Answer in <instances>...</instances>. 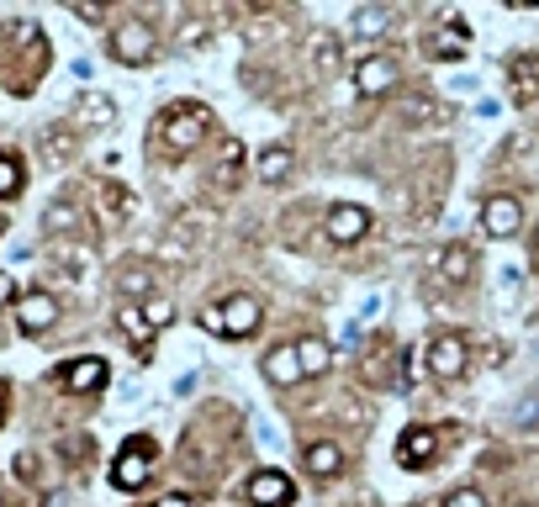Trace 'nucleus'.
<instances>
[{
    "instance_id": "11",
    "label": "nucleus",
    "mask_w": 539,
    "mask_h": 507,
    "mask_svg": "<svg viewBox=\"0 0 539 507\" xmlns=\"http://www.w3.org/2000/svg\"><path fill=\"white\" fill-rule=\"evenodd\" d=\"M302 465H307V471L318 476V481H333V476L344 471V449H339V444H328V439H307Z\"/></svg>"
},
{
    "instance_id": "5",
    "label": "nucleus",
    "mask_w": 539,
    "mask_h": 507,
    "mask_svg": "<svg viewBox=\"0 0 539 507\" xmlns=\"http://www.w3.org/2000/svg\"><path fill=\"white\" fill-rule=\"evenodd\" d=\"M111 59L117 64H148L154 59V32H148L143 22H122L117 32H111Z\"/></svg>"
},
{
    "instance_id": "14",
    "label": "nucleus",
    "mask_w": 539,
    "mask_h": 507,
    "mask_svg": "<svg viewBox=\"0 0 539 507\" xmlns=\"http://www.w3.org/2000/svg\"><path fill=\"white\" fill-rule=\"evenodd\" d=\"M471 270H476V254L466 249V243H450V249L439 254V280L444 286H466Z\"/></svg>"
},
{
    "instance_id": "25",
    "label": "nucleus",
    "mask_w": 539,
    "mask_h": 507,
    "mask_svg": "<svg viewBox=\"0 0 539 507\" xmlns=\"http://www.w3.org/2000/svg\"><path fill=\"white\" fill-rule=\"evenodd\" d=\"M43 154H48V159H74V133L48 127V133H43Z\"/></svg>"
},
{
    "instance_id": "7",
    "label": "nucleus",
    "mask_w": 539,
    "mask_h": 507,
    "mask_svg": "<svg viewBox=\"0 0 539 507\" xmlns=\"http://www.w3.org/2000/svg\"><path fill=\"white\" fill-rule=\"evenodd\" d=\"M16 323H22V333H48L59 323V296H48V291L22 296V302H16Z\"/></svg>"
},
{
    "instance_id": "6",
    "label": "nucleus",
    "mask_w": 539,
    "mask_h": 507,
    "mask_svg": "<svg viewBox=\"0 0 539 507\" xmlns=\"http://www.w3.org/2000/svg\"><path fill=\"white\" fill-rule=\"evenodd\" d=\"M429 375H434V381H455V375H466V344H460L455 333H439L429 344Z\"/></svg>"
},
{
    "instance_id": "34",
    "label": "nucleus",
    "mask_w": 539,
    "mask_h": 507,
    "mask_svg": "<svg viewBox=\"0 0 539 507\" xmlns=\"http://www.w3.org/2000/svg\"><path fill=\"white\" fill-rule=\"evenodd\" d=\"M6 407H11V381H0V423H6Z\"/></svg>"
},
{
    "instance_id": "4",
    "label": "nucleus",
    "mask_w": 539,
    "mask_h": 507,
    "mask_svg": "<svg viewBox=\"0 0 539 507\" xmlns=\"http://www.w3.org/2000/svg\"><path fill=\"white\" fill-rule=\"evenodd\" d=\"M397 80H402V64L386 59V53H370V59L355 64V90L365 101H381L386 90H397Z\"/></svg>"
},
{
    "instance_id": "10",
    "label": "nucleus",
    "mask_w": 539,
    "mask_h": 507,
    "mask_svg": "<svg viewBox=\"0 0 539 507\" xmlns=\"http://www.w3.org/2000/svg\"><path fill=\"white\" fill-rule=\"evenodd\" d=\"M148 460H154V449H148V444H127L122 460H117V471H111V481L133 492V486H143L148 476H154V465H148Z\"/></svg>"
},
{
    "instance_id": "27",
    "label": "nucleus",
    "mask_w": 539,
    "mask_h": 507,
    "mask_svg": "<svg viewBox=\"0 0 539 507\" xmlns=\"http://www.w3.org/2000/svg\"><path fill=\"white\" fill-rule=\"evenodd\" d=\"M238 159H244V154L228 143V154H222V164H217V191H233V185H238Z\"/></svg>"
},
{
    "instance_id": "33",
    "label": "nucleus",
    "mask_w": 539,
    "mask_h": 507,
    "mask_svg": "<svg viewBox=\"0 0 539 507\" xmlns=\"http://www.w3.org/2000/svg\"><path fill=\"white\" fill-rule=\"evenodd\" d=\"M11 296H16V280H11L6 270H0V307H6V302H11Z\"/></svg>"
},
{
    "instance_id": "23",
    "label": "nucleus",
    "mask_w": 539,
    "mask_h": 507,
    "mask_svg": "<svg viewBox=\"0 0 539 507\" xmlns=\"http://www.w3.org/2000/svg\"><path fill=\"white\" fill-rule=\"evenodd\" d=\"M43 228H48V233H74V228H80V217H74L69 201H53L48 212H43Z\"/></svg>"
},
{
    "instance_id": "31",
    "label": "nucleus",
    "mask_w": 539,
    "mask_h": 507,
    "mask_svg": "<svg viewBox=\"0 0 539 507\" xmlns=\"http://www.w3.org/2000/svg\"><path fill=\"white\" fill-rule=\"evenodd\" d=\"M180 243H191V233H185V228H170V238H164V259H180Z\"/></svg>"
},
{
    "instance_id": "24",
    "label": "nucleus",
    "mask_w": 539,
    "mask_h": 507,
    "mask_svg": "<svg viewBox=\"0 0 539 507\" xmlns=\"http://www.w3.org/2000/svg\"><path fill=\"white\" fill-rule=\"evenodd\" d=\"M386 27H392V11H381V6H365V11H355V37L386 32Z\"/></svg>"
},
{
    "instance_id": "8",
    "label": "nucleus",
    "mask_w": 539,
    "mask_h": 507,
    "mask_svg": "<svg viewBox=\"0 0 539 507\" xmlns=\"http://www.w3.org/2000/svg\"><path fill=\"white\" fill-rule=\"evenodd\" d=\"M365 233H370V212H365V206L344 201V206H333V212H328V238L333 243H360Z\"/></svg>"
},
{
    "instance_id": "20",
    "label": "nucleus",
    "mask_w": 539,
    "mask_h": 507,
    "mask_svg": "<svg viewBox=\"0 0 539 507\" xmlns=\"http://www.w3.org/2000/svg\"><path fill=\"white\" fill-rule=\"evenodd\" d=\"M117 328H122L127 338H133L138 349H148V333H154V328H148V317H143V307H138V302H127V307L117 312Z\"/></svg>"
},
{
    "instance_id": "15",
    "label": "nucleus",
    "mask_w": 539,
    "mask_h": 507,
    "mask_svg": "<svg viewBox=\"0 0 539 507\" xmlns=\"http://www.w3.org/2000/svg\"><path fill=\"white\" fill-rule=\"evenodd\" d=\"M259 370H265L275 386H296V381H302V360H296V344L270 349V354H265V365H259Z\"/></svg>"
},
{
    "instance_id": "21",
    "label": "nucleus",
    "mask_w": 539,
    "mask_h": 507,
    "mask_svg": "<svg viewBox=\"0 0 539 507\" xmlns=\"http://www.w3.org/2000/svg\"><path fill=\"white\" fill-rule=\"evenodd\" d=\"M286 175H291V148H265V154H259V180L281 185Z\"/></svg>"
},
{
    "instance_id": "22",
    "label": "nucleus",
    "mask_w": 539,
    "mask_h": 507,
    "mask_svg": "<svg viewBox=\"0 0 539 507\" xmlns=\"http://www.w3.org/2000/svg\"><path fill=\"white\" fill-rule=\"evenodd\" d=\"M22 185H27V169H22V159H16V154H0V201H6V196H16Z\"/></svg>"
},
{
    "instance_id": "28",
    "label": "nucleus",
    "mask_w": 539,
    "mask_h": 507,
    "mask_svg": "<svg viewBox=\"0 0 539 507\" xmlns=\"http://www.w3.org/2000/svg\"><path fill=\"white\" fill-rule=\"evenodd\" d=\"M513 80H518V96H534V90H539V59L518 64V69H513Z\"/></svg>"
},
{
    "instance_id": "30",
    "label": "nucleus",
    "mask_w": 539,
    "mask_h": 507,
    "mask_svg": "<svg viewBox=\"0 0 539 507\" xmlns=\"http://www.w3.org/2000/svg\"><path fill=\"white\" fill-rule=\"evenodd\" d=\"M312 53H318V69H339V43H333V37H318Z\"/></svg>"
},
{
    "instance_id": "35",
    "label": "nucleus",
    "mask_w": 539,
    "mask_h": 507,
    "mask_svg": "<svg viewBox=\"0 0 539 507\" xmlns=\"http://www.w3.org/2000/svg\"><path fill=\"white\" fill-rule=\"evenodd\" d=\"M164 507H185V502H164Z\"/></svg>"
},
{
    "instance_id": "32",
    "label": "nucleus",
    "mask_w": 539,
    "mask_h": 507,
    "mask_svg": "<svg viewBox=\"0 0 539 507\" xmlns=\"http://www.w3.org/2000/svg\"><path fill=\"white\" fill-rule=\"evenodd\" d=\"M444 507H487V497H481V492H455Z\"/></svg>"
},
{
    "instance_id": "13",
    "label": "nucleus",
    "mask_w": 539,
    "mask_h": 507,
    "mask_svg": "<svg viewBox=\"0 0 539 507\" xmlns=\"http://www.w3.org/2000/svg\"><path fill=\"white\" fill-rule=\"evenodd\" d=\"M59 381H64V391L85 397V391H101V386H106V365H101V360H74V365L59 370Z\"/></svg>"
},
{
    "instance_id": "36",
    "label": "nucleus",
    "mask_w": 539,
    "mask_h": 507,
    "mask_svg": "<svg viewBox=\"0 0 539 507\" xmlns=\"http://www.w3.org/2000/svg\"><path fill=\"white\" fill-rule=\"evenodd\" d=\"M534 249H539V233H534Z\"/></svg>"
},
{
    "instance_id": "18",
    "label": "nucleus",
    "mask_w": 539,
    "mask_h": 507,
    "mask_svg": "<svg viewBox=\"0 0 539 507\" xmlns=\"http://www.w3.org/2000/svg\"><path fill=\"white\" fill-rule=\"evenodd\" d=\"M296 360H302V375H323L333 365V349L323 338H302V344H296Z\"/></svg>"
},
{
    "instance_id": "1",
    "label": "nucleus",
    "mask_w": 539,
    "mask_h": 507,
    "mask_svg": "<svg viewBox=\"0 0 539 507\" xmlns=\"http://www.w3.org/2000/svg\"><path fill=\"white\" fill-rule=\"evenodd\" d=\"M212 133V111L207 106H170L159 117V138L164 148H175V154H191V148H201Z\"/></svg>"
},
{
    "instance_id": "9",
    "label": "nucleus",
    "mask_w": 539,
    "mask_h": 507,
    "mask_svg": "<svg viewBox=\"0 0 539 507\" xmlns=\"http://www.w3.org/2000/svg\"><path fill=\"white\" fill-rule=\"evenodd\" d=\"M481 228H487L492 238H513L518 228H524V206H518L513 196H492L487 212H481Z\"/></svg>"
},
{
    "instance_id": "2",
    "label": "nucleus",
    "mask_w": 539,
    "mask_h": 507,
    "mask_svg": "<svg viewBox=\"0 0 539 507\" xmlns=\"http://www.w3.org/2000/svg\"><path fill=\"white\" fill-rule=\"evenodd\" d=\"M259 317H265V307H259V296H249V291H238V296H228V307H207V323L212 333H228V338H249L254 328H259Z\"/></svg>"
},
{
    "instance_id": "12",
    "label": "nucleus",
    "mask_w": 539,
    "mask_h": 507,
    "mask_svg": "<svg viewBox=\"0 0 539 507\" xmlns=\"http://www.w3.org/2000/svg\"><path fill=\"white\" fill-rule=\"evenodd\" d=\"M249 502L254 507H286L291 502V481L281 471H259V476H249Z\"/></svg>"
},
{
    "instance_id": "17",
    "label": "nucleus",
    "mask_w": 539,
    "mask_h": 507,
    "mask_svg": "<svg viewBox=\"0 0 539 507\" xmlns=\"http://www.w3.org/2000/svg\"><path fill=\"white\" fill-rule=\"evenodd\" d=\"M117 291L133 296V302H143V296L154 291V270H148V265H122L117 270Z\"/></svg>"
},
{
    "instance_id": "29",
    "label": "nucleus",
    "mask_w": 539,
    "mask_h": 507,
    "mask_svg": "<svg viewBox=\"0 0 539 507\" xmlns=\"http://www.w3.org/2000/svg\"><path fill=\"white\" fill-rule=\"evenodd\" d=\"M80 117H90V122H111V101H106V96H85V101H80Z\"/></svg>"
},
{
    "instance_id": "16",
    "label": "nucleus",
    "mask_w": 539,
    "mask_h": 507,
    "mask_svg": "<svg viewBox=\"0 0 539 507\" xmlns=\"http://www.w3.org/2000/svg\"><path fill=\"white\" fill-rule=\"evenodd\" d=\"M434 449H439V434H434V428H407L402 444H397V460H402V465H423Z\"/></svg>"
},
{
    "instance_id": "19",
    "label": "nucleus",
    "mask_w": 539,
    "mask_h": 507,
    "mask_svg": "<svg viewBox=\"0 0 539 507\" xmlns=\"http://www.w3.org/2000/svg\"><path fill=\"white\" fill-rule=\"evenodd\" d=\"M397 117H407V122H444V106L429 101V96H402L397 101Z\"/></svg>"
},
{
    "instance_id": "3",
    "label": "nucleus",
    "mask_w": 539,
    "mask_h": 507,
    "mask_svg": "<svg viewBox=\"0 0 539 507\" xmlns=\"http://www.w3.org/2000/svg\"><path fill=\"white\" fill-rule=\"evenodd\" d=\"M360 375L370 386H402V344L397 338H376L365 354H360Z\"/></svg>"
},
{
    "instance_id": "26",
    "label": "nucleus",
    "mask_w": 539,
    "mask_h": 507,
    "mask_svg": "<svg viewBox=\"0 0 539 507\" xmlns=\"http://www.w3.org/2000/svg\"><path fill=\"white\" fill-rule=\"evenodd\" d=\"M143 317H148V328H164V323H175V302H170V296H148Z\"/></svg>"
}]
</instances>
